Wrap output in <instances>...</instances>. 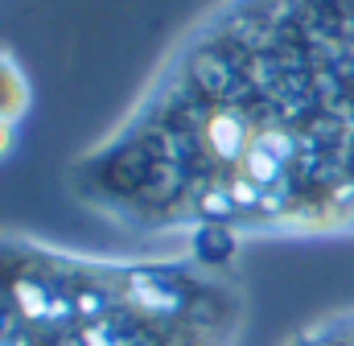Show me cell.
Here are the masks:
<instances>
[{
  "instance_id": "cell-5",
  "label": "cell",
  "mask_w": 354,
  "mask_h": 346,
  "mask_svg": "<svg viewBox=\"0 0 354 346\" xmlns=\"http://www.w3.org/2000/svg\"><path fill=\"white\" fill-rule=\"evenodd\" d=\"M17 128H21V124L0 120V161H8V157L17 153Z\"/></svg>"
},
{
  "instance_id": "cell-3",
  "label": "cell",
  "mask_w": 354,
  "mask_h": 346,
  "mask_svg": "<svg viewBox=\"0 0 354 346\" xmlns=\"http://www.w3.org/2000/svg\"><path fill=\"white\" fill-rule=\"evenodd\" d=\"M280 346H354V305L326 309V313L309 318Z\"/></svg>"
},
{
  "instance_id": "cell-1",
  "label": "cell",
  "mask_w": 354,
  "mask_h": 346,
  "mask_svg": "<svg viewBox=\"0 0 354 346\" xmlns=\"http://www.w3.org/2000/svg\"><path fill=\"white\" fill-rule=\"evenodd\" d=\"M66 194L140 244L354 239V0H210Z\"/></svg>"
},
{
  "instance_id": "cell-2",
  "label": "cell",
  "mask_w": 354,
  "mask_h": 346,
  "mask_svg": "<svg viewBox=\"0 0 354 346\" xmlns=\"http://www.w3.org/2000/svg\"><path fill=\"white\" fill-rule=\"evenodd\" d=\"M248 284L231 256L83 252L0 227V346H243Z\"/></svg>"
},
{
  "instance_id": "cell-4",
  "label": "cell",
  "mask_w": 354,
  "mask_h": 346,
  "mask_svg": "<svg viewBox=\"0 0 354 346\" xmlns=\"http://www.w3.org/2000/svg\"><path fill=\"white\" fill-rule=\"evenodd\" d=\"M33 111V79L12 50L0 46V120L21 124Z\"/></svg>"
}]
</instances>
